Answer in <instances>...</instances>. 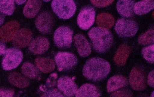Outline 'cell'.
<instances>
[{
    "instance_id": "cell-36",
    "label": "cell",
    "mask_w": 154,
    "mask_h": 97,
    "mask_svg": "<svg viewBox=\"0 0 154 97\" xmlns=\"http://www.w3.org/2000/svg\"><path fill=\"white\" fill-rule=\"evenodd\" d=\"M26 2V1H16L15 2H16V3L18 5H21L23 4Z\"/></svg>"
},
{
    "instance_id": "cell-32",
    "label": "cell",
    "mask_w": 154,
    "mask_h": 97,
    "mask_svg": "<svg viewBox=\"0 0 154 97\" xmlns=\"http://www.w3.org/2000/svg\"><path fill=\"white\" fill-rule=\"evenodd\" d=\"M113 1H92L91 2L93 5L98 8H104L111 4Z\"/></svg>"
},
{
    "instance_id": "cell-20",
    "label": "cell",
    "mask_w": 154,
    "mask_h": 97,
    "mask_svg": "<svg viewBox=\"0 0 154 97\" xmlns=\"http://www.w3.org/2000/svg\"><path fill=\"white\" fill-rule=\"evenodd\" d=\"M35 63L37 67L44 73H49L54 69L55 64L52 59L38 57L36 58Z\"/></svg>"
},
{
    "instance_id": "cell-30",
    "label": "cell",
    "mask_w": 154,
    "mask_h": 97,
    "mask_svg": "<svg viewBox=\"0 0 154 97\" xmlns=\"http://www.w3.org/2000/svg\"><path fill=\"white\" fill-rule=\"evenodd\" d=\"M110 97H132V93L128 89H123L114 92Z\"/></svg>"
},
{
    "instance_id": "cell-5",
    "label": "cell",
    "mask_w": 154,
    "mask_h": 97,
    "mask_svg": "<svg viewBox=\"0 0 154 97\" xmlns=\"http://www.w3.org/2000/svg\"><path fill=\"white\" fill-rule=\"evenodd\" d=\"M73 31L68 27H59L55 30L54 35L55 44L59 48L70 47L73 40Z\"/></svg>"
},
{
    "instance_id": "cell-28",
    "label": "cell",
    "mask_w": 154,
    "mask_h": 97,
    "mask_svg": "<svg viewBox=\"0 0 154 97\" xmlns=\"http://www.w3.org/2000/svg\"><path fill=\"white\" fill-rule=\"evenodd\" d=\"M142 53L143 58L147 61L154 64V50L151 45L142 49Z\"/></svg>"
},
{
    "instance_id": "cell-34",
    "label": "cell",
    "mask_w": 154,
    "mask_h": 97,
    "mask_svg": "<svg viewBox=\"0 0 154 97\" xmlns=\"http://www.w3.org/2000/svg\"><path fill=\"white\" fill-rule=\"evenodd\" d=\"M148 83L150 87H154V70L149 74L148 78Z\"/></svg>"
},
{
    "instance_id": "cell-1",
    "label": "cell",
    "mask_w": 154,
    "mask_h": 97,
    "mask_svg": "<svg viewBox=\"0 0 154 97\" xmlns=\"http://www.w3.org/2000/svg\"><path fill=\"white\" fill-rule=\"evenodd\" d=\"M110 71V65L102 58H93L88 59L84 65L83 74L88 80L98 81L108 76Z\"/></svg>"
},
{
    "instance_id": "cell-7",
    "label": "cell",
    "mask_w": 154,
    "mask_h": 97,
    "mask_svg": "<svg viewBox=\"0 0 154 97\" xmlns=\"http://www.w3.org/2000/svg\"><path fill=\"white\" fill-rule=\"evenodd\" d=\"M54 59L59 71L70 70L78 62V59L75 55L67 52L57 53Z\"/></svg>"
},
{
    "instance_id": "cell-2",
    "label": "cell",
    "mask_w": 154,
    "mask_h": 97,
    "mask_svg": "<svg viewBox=\"0 0 154 97\" xmlns=\"http://www.w3.org/2000/svg\"><path fill=\"white\" fill-rule=\"evenodd\" d=\"M88 35L92 41L93 48L100 53L106 52L112 44V35L105 28H92L88 32Z\"/></svg>"
},
{
    "instance_id": "cell-3",
    "label": "cell",
    "mask_w": 154,
    "mask_h": 97,
    "mask_svg": "<svg viewBox=\"0 0 154 97\" xmlns=\"http://www.w3.org/2000/svg\"><path fill=\"white\" fill-rule=\"evenodd\" d=\"M52 10L59 18L69 19L74 15L76 6L72 0H54L51 3Z\"/></svg>"
},
{
    "instance_id": "cell-14",
    "label": "cell",
    "mask_w": 154,
    "mask_h": 97,
    "mask_svg": "<svg viewBox=\"0 0 154 97\" xmlns=\"http://www.w3.org/2000/svg\"><path fill=\"white\" fill-rule=\"evenodd\" d=\"M48 40L42 36H38L31 41L29 45V49L32 53L37 55L42 54L49 48Z\"/></svg>"
},
{
    "instance_id": "cell-38",
    "label": "cell",
    "mask_w": 154,
    "mask_h": 97,
    "mask_svg": "<svg viewBox=\"0 0 154 97\" xmlns=\"http://www.w3.org/2000/svg\"><path fill=\"white\" fill-rule=\"evenodd\" d=\"M152 15H153V16L154 17V11L153 13V14H152Z\"/></svg>"
},
{
    "instance_id": "cell-8",
    "label": "cell",
    "mask_w": 154,
    "mask_h": 97,
    "mask_svg": "<svg viewBox=\"0 0 154 97\" xmlns=\"http://www.w3.org/2000/svg\"><path fill=\"white\" fill-rule=\"evenodd\" d=\"M95 11L91 6H86L80 10L77 18L79 27L84 30H88L94 24Z\"/></svg>"
},
{
    "instance_id": "cell-17",
    "label": "cell",
    "mask_w": 154,
    "mask_h": 97,
    "mask_svg": "<svg viewBox=\"0 0 154 97\" xmlns=\"http://www.w3.org/2000/svg\"><path fill=\"white\" fill-rule=\"evenodd\" d=\"M134 1H119L118 2L116 8L121 16L125 17H132L134 15Z\"/></svg>"
},
{
    "instance_id": "cell-29",
    "label": "cell",
    "mask_w": 154,
    "mask_h": 97,
    "mask_svg": "<svg viewBox=\"0 0 154 97\" xmlns=\"http://www.w3.org/2000/svg\"><path fill=\"white\" fill-rule=\"evenodd\" d=\"M42 97H64L62 94L56 89L48 90L43 94Z\"/></svg>"
},
{
    "instance_id": "cell-21",
    "label": "cell",
    "mask_w": 154,
    "mask_h": 97,
    "mask_svg": "<svg viewBox=\"0 0 154 97\" xmlns=\"http://www.w3.org/2000/svg\"><path fill=\"white\" fill-rule=\"evenodd\" d=\"M130 52L131 48L128 45L125 44L121 45L114 57V62L119 66H123L125 64Z\"/></svg>"
},
{
    "instance_id": "cell-24",
    "label": "cell",
    "mask_w": 154,
    "mask_h": 97,
    "mask_svg": "<svg viewBox=\"0 0 154 97\" xmlns=\"http://www.w3.org/2000/svg\"><path fill=\"white\" fill-rule=\"evenodd\" d=\"M97 24L102 27L110 29L114 24V19L113 16L109 14L101 13L97 17Z\"/></svg>"
},
{
    "instance_id": "cell-27",
    "label": "cell",
    "mask_w": 154,
    "mask_h": 97,
    "mask_svg": "<svg viewBox=\"0 0 154 97\" xmlns=\"http://www.w3.org/2000/svg\"><path fill=\"white\" fill-rule=\"evenodd\" d=\"M140 44L143 45H149L154 43V29H150L138 38Z\"/></svg>"
},
{
    "instance_id": "cell-13",
    "label": "cell",
    "mask_w": 154,
    "mask_h": 97,
    "mask_svg": "<svg viewBox=\"0 0 154 97\" xmlns=\"http://www.w3.org/2000/svg\"><path fill=\"white\" fill-rule=\"evenodd\" d=\"M32 34L29 29L23 28L19 30L13 40L12 44L17 48H24L30 44Z\"/></svg>"
},
{
    "instance_id": "cell-33",
    "label": "cell",
    "mask_w": 154,
    "mask_h": 97,
    "mask_svg": "<svg viewBox=\"0 0 154 97\" xmlns=\"http://www.w3.org/2000/svg\"><path fill=\"white\" fill-rule=\"evenodd\" d=\"M14 93L13 90L2 89H1V97H13Z\"/></svg>"
},
{
    "instance_id": "cell-19",
    "label": "cell",
    "mask_w": 154,
    "mask_h": 97,
    "mask_svg": "<svg viewBox=\"0 0 154 97\" xmlns=\"http://www.w3.org/2000/svg\"><path fill=\"white\" fill-rule=\"evenodd\" d=\"M42 4L41 1H28L23 9L24 16L29 18L35 17L40 10Z\"/></svg>"
},
{
    "instance_id": "cell-11",
    "label": "cell",
    "mask_w": 154,
    "mask_h": 97,
    "mask_svg": "<svg viewBox=\"0 0 154 97\" xmlns=\"http://www.w3.org/2000/svg\"><path fill=\"white\" fill-rule=\"evenodd\" d=\"M20 27V23L14 20L9 21L5 24L1 28V41L8 42L11 41L17 33Z\"/></svg>"
},
{
    "instance_id": "cell-26",
    "label": "cell",
    "mask_w": 154,
    "mask_h": 97,
    "mask_svg": "<svg viewBox=\"0 0 154 97\" xmlns=\"http://www.w3.org/2000/svg\"><path fill=\"white\" fill-rule=\"evenodd\" d=\"M15 1H0V9L1 12L4 14L11 16L14 11L15 6Z\"/></svg>"
},
{
    "instance_id": "cell-22",
    "label": "cell",
    "mask_w": 154,
    "mask_h": 97,
    "mask_svg": "<svg viewBox=\"0 0 154 97\" xmlns=\"http://www.w3.org/2000/svg\"><path fill=\"white\" fill-rule=\"evenodd\" d=\"M8 80L10 83L19 88H25L29 84V80L16 72L9 74Z\"/></svg>"
},
{
    "instance_id": "cell-25",
    "label": "cell",
    "mask_w": 154,
    "mask_h": 97,
    "mask_svg": "<svg viewBox=\"0 0 154 97\" xmlns=\"http://www.w3.org/2000/svg\"><path fill=\"white\" fill-rule=\"evenodd\" d=\"M23 74L27 77L31 79H37L39 74V72L35 66L29 62L23 64L21 67Z\"/></svg>"
},
{
    "instance_id": "cell-10",
    "label": "cell",
    "mask_w": 154,
    "mask_h": 97,
    "mask_svg": "<svg viewBox=\"0 0 154 97\" xmlns=\"http://www.w3.org/2000/svg\"><path fill=\"white\" fill-rule=\"evenodd\" d=\"M58 88L66 97H73L78 90V86L69 77L63 76L59 78Z\"/></svg>"
},
{
    "instance_id": "cell-23",
    "label": "cell",
    "mask_w": 154,
    "mask_h": 97,
    "mask_svg": "<svg viewBox=\"0 0 154 97\" xmlns=\"http://www.w3.org/2000/svg\"><path fill=\"white\" fill-rule=\"evenodd\" d=\"M154 9V1H142L137 2L134 7V12L142 15L150 12Z\"/></svg>"
},
{
    "instance_id": "cell-18",
    "label": "cell",
    "mask_w": 154,
    "mask_h": 97,
    "mask_svg": "<svg viewBox=\"0 0 154 97\" xmlns=\"http://www.w3.org/2000/svg\"><path fill=\"white\" fill-rule=\"evenodd\" d=\"M128 80L125 77L121 75H116L112 77L107 83V90L110 93L117 90L119 89L126 86Z\"/></svg>"
},
{
    "instance_id": "cell-4",
    "label": "cell",
    "mask_w": 154,
    "mask_h": 97,
    "mask_svg": "<svg viewBox=\"0 0 154 97\" xmlns=\"http://www.w3.org/2000/svg\"><path fill=\"white\" fill-rule=\"evenodd\" d=\"M23 58V52L20 50L15 48L7 49L2 60L3 69L10 71L16 68L21 62Z\"/></svg>"
},
{
    "instance_id": "cell-35",
    "label": "cell",
    "mask_w": 154,
    "mask_h": 97,
    "mask_svg": "<svg viewBox=\"0 0 154 97\" xmlns=\"http://www.w3.org/2000/svg\"><path fill=\"white\" fill-rule=\"evenodd\" d=\"M6 49L5 45L3 43H1V55H5L6 51Z\"/></svg>"
},
{
    "instance_id": "cell-15",
    "label": "cell",
    "mask_w": 154,
    "mask_h": 97,
    "mask_svg": "<svg viewBox=\"0 0 154 97\" xmlns=\"http://www.w3.org/2000/svg\"><path fill=\"white\" fill-rule=\"evenodd\" d=\"M74 41L77 51L81 56L86 57L91 54V47L85 36L81 34L75 35L74 37Z\"/></svg>"
},
{
    "instance_id": "cell-6",
    "label": "cell",
    "mask_w": 154,
    "mask_h": 97,
    "mask_svg": "<svg viewBox=\"0 0 154 97\" xmlns=\"http://www.w3.org/2000/svg\"><path fill=\"white\" fill-rule=\"evenodd\" d=\"M138 30V26L133 20L121 18L116 22L115 30L119 35L129 37L135 35Z\"/></svg>"
},
{
    "instance_id": "cell-16",
    "label": "cell",
    "mask_w": 154,
    "mask_h": 97,
    "mask_svg": "<svg viewBox=\"0 0 154 97\" xmlns=\"http://www.w3.org/2000/svg\"><path fill=\"white\" fill-rule=\"evenodd\" d=\"M101 93L96 86L93 84H84L78 89L75 97H100Z\"/></svg>"
},
{
    "instance_id": "cell-31",
    "label": "cell",
    "mask_w": 154,
    "mask_h": 97,
    "mask_svg": "<svg viewBox=\"0 0 154 97\" xmlns=\"http://www.w3.org/2000/svg\"><path fill=\"white\" fill-rule=\"evenodd\" d=\"M57 77L58 75L56 73H52L50 75L46 81L47 85L48 87L52 88L55 86L57 83Z\"/></svg>"
},
{
    "instance_id": "cell-9",
    "label": "cell",
    "mask_w": 154,
    "mask_h": 97,
    "mask_svg": "<svg viewBox=\"0 0 154 97\" xmlns=\"http://www.w3.org/2000/svg\"><path fill=\"white\" fill-rule=\"evenodd\" d=\"M54 21L52 14L48 11H43L36 18L35 24L37 29L42 33L48 34L52 31Z\"/></svg>"
},
{
    "instance_id": "cell-12",
    "label": "cell",
    "mask_w": 154,
    "mask_h": 97,
    "mask_svg": "<svg viewBox=\"0 0 154 97\" xmlns=\"http://www.w3.org/2000/svg\"><path fill=\"white\" fill-rule=\"evenodd\" d=\"M129 83L132 88L136 90H143L146 87L145 77L143 72L136 68H133L131 72Z\"/></svg>"
},
{
    "instance_id": "cell-37",
    "label": "cell",
    "mask_w": 154,
    "mask_h": 97,
    "mask_svg": "<svg viewBox=\"0 0 154 97\" xmlns=\"http://www.w3.org/2000/svg\"><path fill=\"white\" fill-rule=\"evenodd\" d=\"M151 97H154V91L151 93Z\"/></svg>"
}]
</instances>
